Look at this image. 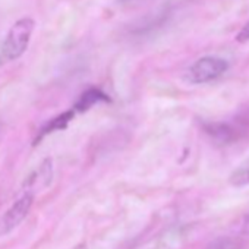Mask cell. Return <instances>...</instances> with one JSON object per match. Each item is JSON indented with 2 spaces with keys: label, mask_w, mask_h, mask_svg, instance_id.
I'll list each match as a JSON object with an SVG mask.
<instances>
[{
  "label": "cell",
  "mask_w": 249,
  "mask_h": 249,
  "mask_svg": "<svg viewBox=\"0 0 249 249\" xmlns=\"http://www.w3.org/2000/svg\"><path fill=\"white\" fill-rule=\"evenodd\" d=\"M34 27H36V21L28 17L17 21L11 27L6 38L2 43V47H0V56H2L5 62L17 60L25 53L30 44Z\"/></svg>",
  "instance_id": "obj_1"
},
{
  "label": "cell",
  "mask_w": 249,
  "mask_h": 249,
  "mask_svg": "<svg viewBox=\"0 0 249 249\" xmlns=\"http://www.w3.org/2000/svg\"><path fill=\"white\" fill-rule=\"evenodd\" d=\"M229 69V63L217 56H205L198 59L188 72V78L194 84H205L217 79Z\"/></svg>",
  "instance_id": "obj_2"
},
{
  "label": "cell",
  "mask_w": 249,
  "mask_h": 249,
  "mask_svg": "<svg viewBox=\"0 0 249 249\" xmlns=\"http://www.w3.org/2000/svg\"><path fill=\"white\" fill-rule=\"evenodd\" d=\"M34 202V194L25 192L21 198H18L11 208L0 217V237L15 230L28 215Z\"/></svg>",
  "instance_id": "obj_3"
},
{
  "label": "cell",
  "mask_w": 249,
  "mask_h": 249,
  "mask_svg": "<svg viewBox=\"0 0 249 249\" xmlns=\"http://www.w3.org/2000/svg\"><path fill=\"white\" fill-rule=\"evenodd\" d=\"M75 110L72 108V110H68V111H63V113H60L59 116H56V117H53V119H50L44 126L38 131V135L36 137V140H34V144L37 145L41 140H44L47 135H50V134H53V132H56V131H62V129H65L68 124H69V122L73 119V116H75Z\"/></svg>",
  "instance_id": "obj_4"
},
{
  "label": "cell",
  "mask_w": 249,
  "mask_h": 249,
  "mask_svg": "<svg viewBox=\"0 0 249 249\" xmlns=\"http://www.w3.org/2000/svg\"><path fill=\"white\" fill-rule=\"evenodd\" d=\"M101 101H108V97H107L103 91H100V89H97V88H91V89H87V91L78 98V101H76L75 106H73V110H75V111H87V110L91 108L94 104L101 103Z\"/></svg>",
  "instance_id": "obj_5"
},
{
  "label": "cell",
  "mask_w": 249,
  "mask_h": 249,
  "mask_svg": "<svg viewBox=\"0 0 249 249\" xmlns=\"http://www.w3.org/2000/svg\"><path fill=\"white\" fill-rule=\"evenodd\" d=\"M230 183L234 186H245L249 185V161L239 167L231 176H230Z\"/></svg>",
  "instance_id": "obj_6"
},
{
  "label": "cell",
  "mask_w": 249,
  "mask_h": 249,
  "mask_svg": "<svg viewBox=\"0 0 249 249\" xmlns=\"http://www.w3.org/2000/svg\"><path fill=\"white\" fill-rule=\"evenodd\" d=\"M245 245L240 239H230V237H226V239H218L215 240L208 249H243Z\"/></svg>",
  "instance_id": "obj_7"
},
{
  "label": "cell",
  "mask_w": 249,
  "mask_h": 249,
  "mask_svg": "<svg viewBox=\"0 0 249 249\" xmlns=\"http://www.w3.org/2000/svg\"><path fill=\"white\" fill-rule=\"evenodd\" d=\"M236 40H237L239 43H246V41H249V22L245 24V25L242 27V30H240L239 34L236 36Z\"/></svg>",
  "instance_id": "obj_8"
},
{
  "label": "cell",
  "mask_w": 249,
  "mask_h": 249,
  "mask_svg": "<svg viewBox=\"0 0 249 249\" xmlns=\"http://www.w3.org/2000/svg\"><path fill=\"white\" fill-rule=\"evenodd\" d=\"M243 230L246 231V233H249V215L246 217V220H245V224H243Z\"/></svg>",
  "instance_id": "obj_9"
},
{
  "label": "cell",
  "mask_w": 249,
  "mask_h": 249,
  "mask_svg": "<svg viewBox=\"0 0 249 249\" xmlns=\"http://www.w3.org/2000/svg\"><path fill=\"white\" fill-rule=\"evenodd\" d=\"M132 2H135V0H117V3H132Z\"/></svg>",
  "instance_id": "obj_10"
}]
</instances>
